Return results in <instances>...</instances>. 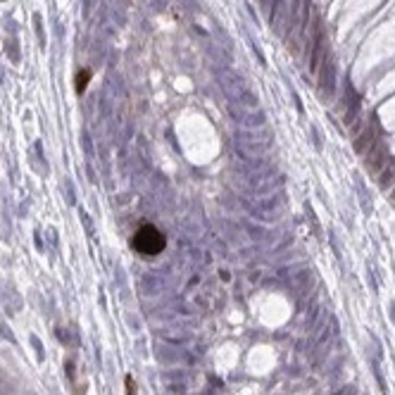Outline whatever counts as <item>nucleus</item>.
<instances>
[{
  "label": "nucleus",
  "instance_id": "nucleus-1",
  "mask_svg": "<svg viewBox=\"0 0 395 395\" xmlns=\"http://www.w3.org/2000/svg\"><path fill=\"white\" fill-rule=\"evenodd\" d=\"M131 245H134V250L139 252V255L155 257V255H160V252L165 250L167 241H165V236H162L160 229L145 224V226H141V229L134 234V241H131Z\"/></svg>",
  "mask_w": 395,
  "mask_h": 395
},
{
  "label": "nucleus",
  "instance_id": "nucleus-2",
  "mask_svg": "<svg viewBox=\"0 0 395 395\" xmlns=\"http://www.w3.org/2000/svg\"><path fill=\"white\" fill-rule=\"evenodd\" d=\"M88 81H91V72H79V74H77V91L79 93H83V88H86L88 86Z\"/></svg>",
  "mask_w": 395,
  "mask_h": 395
}]
</instances>
